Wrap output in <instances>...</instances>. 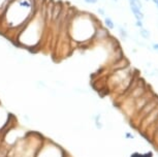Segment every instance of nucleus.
I'll list each match as a JSON object with an SVG mask.
<instances>
[{"mask_svg":"<svg viewBox=\"0 0 158 157\" xmlns=\"http://www.w3.org/2000/svg\"><path fill=\"white\" fill-rule=\"evenodd\" d=\"M35 0H13L0 18V30L15 37L36 12Z\"/></svg>","mask_w":158,"mask_h":157,"instance_id":"1","label":"nucleus"},{"mask_svg":"<svg viewBox=\"0 0 158 157\" xmlns=\"http://www.w3.org/2000/svg\"><path fill=\"white\" fill-rule=\"evenodd\" d=\"M47 16L42 8H36L35 14L15 36L21 47L32 49L38 47L47 29Z\"/></svg>","mask_w":158,"mask_h":157,"instance_id":"2","label":"nucleus"},{"mask_svg":"<svg viewBox=\"0 0 158 157\" xmlns=\"http://www.w3.org/2000/svg\"><path fill=\"white\" fill-rule=\"evenodd\" d=\"M129 3H130V8L132 10L133 14L136 18L137 21H141L144 18V14L141 12V4L139 2V0H129Z\"/></svg>","mask_w":158,"mask_h":157,"instance_id":"3","label":"nucleus"},{"mask_svg":"<svg viewBox=\"0 0 158 157\" xmlns=\"http://www.w3.org/2000/svg\"><path fill=\"white\" fill-rule=\"evenodd\" d=\"M11 1H13V0H0V18H1V16L3 14L4 10L6 9V7L9 6V4L11 3Z\"/></svg>","mask_w":158,"mask_h":157,"instance_id":"4","label":"nucleus"},{"mask_svg":"<svg viewBox=\"0 0 158 157\" xmlns=\"http://www.w3.org/2000/svg\"><path fill=\"white\" fill-rule=\"evenodd\" d=\"M104 24H106V26L108 27V29H114V27H115L114 22H113L112 19H110V18L104 19Z\"/></svg>","mask_w":158,"mask_h":157,"instance_id":"5","label":"nucleus"},{"mask_svg":"<svg viewBox=\"0 0 158 157\" xmlns=\"http://www.w3.org/2000/svg\"><path fill=\"white\" fill-rule=\"evenodd\" d=\"M7 155H9V151L4 150L3 147L0 146V157H7Z\"/></svg>","mask_w":158,"mask_h":157,"instance_id":"6","label":"nucleus"},{"mask_svg":"<svg viewBox=\"0 0 158 157\" xmlns=\"http://www.w3.org/2000/svg\"><path fill=\"white\" fill-rule=\"evenodd\" d=\"M141 35L143 37H145V38H149V37H150V33H149V31H148L147 29H141Z\"/></svg>","mask_w":158,"mask_h":157,"instance_id":"7","label":"nucleus"},{"mask_svg":"<svg viewBox=\"0 0 158 157\" xmlns=\"http://www.w3.org/2000/svg\"><path fill=\"white\" fill-rule=\"evenodd\" d=\"M84 1H85L86 3H88V4H95L98 0H84Z\"/></svg>","mask_w":158,"mask_h":157,"instance_id":"8","label":"nucleus"},{"mask_svg":"<svg viewBox=\"0 0 158 157\" xmlns=\"http://www.w3.org/2000/svg\"><path fill=\"white\" fill-rule=\"evenodd\" d=\"M153 49L156 50V51H158V43H155V45H153Z\"/></svg>","mask_w":158,"mask_h":157,"instance_id":"9","label":"nucleus"},{"mask_svg":"<svg viewBox=\"0 0 158 157\" xmlns=\"http://www.w3.org/2000/svg\"><path fill=\"white\" fill-rule=\"evenodd\" d=\"M98 12H99V14H104V10H102L101 8H99V9H98Z\"/></svg>","mask_w":158,"mask_h":157,"instance_id":"10","label":"nucleus"},{"mask_svg":"<svg viewBox=\"0 0 158 157\" xmlns=\"http://www.w3.org/2000/svg\"><path fill=\"white\" fill-rule=\"evenodd\" d=\"M153 2L156 4V6H157V7H158V0H153Z\"/></svg>","mask_w":158,"mask_h":157,"instance_id":"11","label":"nucleus"}]
</instances>
